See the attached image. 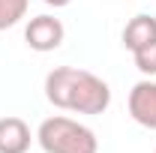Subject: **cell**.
Wrapping results in <instances>:
<instances>
[{
    "instance_id": "1",
    "label": "cell",
    "mask_w": 156,
    "mask_h": 153,
    "mask_svg": "<svg viewBox=\"0 0 156 153\" xmlns=\"http://www.w3.org/2000/svg\"><path fill=\"white\" fill-rule=\"evenodd\" d=\"M45 99L75 114H102L111 105V87L99 75L78 66H54L45 75Z\"/></svg>"
},
{
    "instance_id": "2",
    "label": "cell",
    "mask_w": 156,
    "mask_h": 153,
    "mask_svg": "<svg viewBox=\"0 0 156 153\" xmlns=\"http://www.w3.org/2000/svg\"><path fill=\"white\" fill-rule=\"evenodd\" d=\"M36 141L45 153H99L96 132L63 114L42 120L36 129Z\"/></svg>"
},
{
    "instance_id": "3",
    "label": "cell",
    "mask_w": 156,
    "mask_h": 153,
    "mask_svg": "<svg viewBox=\"0 0 156 153\" xmlns=\"http://www.w3.org/2000/svg\"><path fill=\"white\" fill-rule=\"evenodd\" d=\"M63 36H66V27L54 15H36V18L27 21V27H24V42L33 51H39V54H48V51L60 48Z\"/></svg>"
},
{
    "instance_id": "4",
    "label": "cell",
    "mask_w": 156,
    "mask_h": 153,
    "mask_svg": "<svg viewBox=\"0 0 156 153\" xmlns=\"http://www.w3.org/2000/svg\"><path fill=\"white\" fill-rule=\"evenodd\" d=\"M129 114L138 126L156 132V81L144 78L129 90Z\"/></svg>"
},
{
    "instance_id": "5",
    "label": "cell",
    "mask_w": 156,
    "mask_h": 153,
    "mask_svg": "<svg viewBox=\"0 0 156 153\" xmlns=\"http://www.w3.org/2000/svg\"><path fill=\"white\" fill-rule=\"evenodd\" d=\"M30 141V126L21 117H0V153H27Z\"/></svg>"
},
{
    "instance_id": "6",
    "label": "cell",
    "mask_w": 156,
    "mask_h": 153,
    "mask_svg": "<svg viewBox=\"0 0 156 153\" xmlns=\"http://www.w3.org/2000/svg\"><path fill=\"white\" fill-rule=\"evenodd\" d=\"M153 39H156V18L153 15H135L123 27V48H129V51L144 48Z\"/></svg>"
},
{
    "instance_id": "7",
    "label": "cell",
    "mask_w": 156,
    "mask_h": 153,
    "mask_svg": "<svg viewBox=\"0 0 156 153\" xmlns=\"http://www.w3.org/2000/svg\"><path fill=\"white\" fill-rule=\"evenodd\" d=\"M30 0H0V30L15 27L24 15H27Z\"/></svg>"
},
{
    "instance_id": "8",
    "label": "cell",
    "mask_w": 156,
    "mask_h": 153,
    "mask_svg": "<svg viewBox=\"0 0 156 153\" xmlns=\"http://www.w3.org/2000/svg\"><path fill=\"white\" fill-rule=\"evenodd\" d=\"M132 57H135V66L141 75L153 78L156 75V39L153 42H147L144 48H138V51H132Z\"/></svg>"
},
{
    "instance_id": "9",
    "label": "cell",
    "mask_w": 156,
    "mask_h": 153,
    "mask_svg": "<svg viewBox=\"0 0 156 153\" xmlns=\"http://www.w3.org/2000/svg\"><path fill=\"white\" fill-rule=\"evenodd\" d=\"M42 3H48V6H54V9H63V6H69L72 0H42Z\"/></svg>"
}]
</instances>
